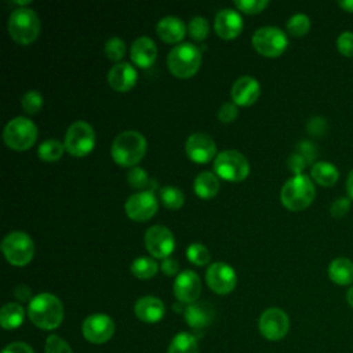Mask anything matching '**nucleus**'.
I'll return each mask as SVG.
<instances>
[{
    "label": "nucleus",
    "instance_id": "nucleus-1",
    "mask_svg": "<svg viewBox=\"0 0 353 353\" xmlns=\"http://www.w3.org/2000/svg\"><path fill=\"white\" fill-rule=\"evenodd\" d=\"M28 316L36 327L41 330H54L63 320V306L55 295L43 292L30 299Z\"/></svg>",
    "mask_w": 353,
    "mask_h": 353
},
{
    "label": "nucleus",
    "instance_id": "nucleus-2",
    "mask_svg": "<svg viewBox=\"0 0 353 353\" xmlns=\"http://www.w3.org/2000/svg\"><path fill=\"white\" fill-rule=\"evenodd\" d=\"M146 153V139L145 137L135 131V130H127L120 132L110 149V154L121 167H134L137 165Z\"/></svg>",
    "mask_w": 353,
    "mask_h": 353
},
{
    "label": "nucleus",
    "instance_id": "nucleus-3",
    "mask_svg": "<svg viewBox=\"0 0 353 353\" xmlns=\"http://www.w3.org/2000/svg\"><path fill=\"white\" fill-rule=\"evenodd\" d=\"M316 189L313 181L305 175H294L281 188L280 199L283 205L290 211H302L314 200Z\"/></svg>",
    "mask_w": 353,
    "mask_h": 353
},
{
    "label": "nucleus",
    "instance_id": "nucleus-4",
    "mask_svg": "<svg viewBox=\"0 0 353 353\" xmlns=\"http://www.w3.org/2000/svg\"><path fill=\"white\" fill-rule=\"evenodd\" d=\"M7 29L15 43L28 46L37 39L40 32V21L33 10L21 7L15 8L10 14Z\"/></svg>",
    "mask_w": 353,
    "mask_h": 353
},
{
    "label": "nucleus",
    "instance_id": "nucleus-5",
    "mask_svg": "<svg viewBox=\"0 0 353 353\" xmlns=\"http://www.w3.org/2000/svg\"><path fill=\"white\" fill-rule=\"evenodd\" d=\"M201 65V52L192 43H181L175 46L168 57L167 66L178 79H189L194 76Z\"/></svg>",
    "mask_w": 353,
    "mask_h": 353
},
{
    "label": "nucleus",
    "instance_id": "nucleus-6",
    "mask_svg": "<svg viewBox=\"0 0 353 353\" xmlns=\"http://www.w3.org/2000/svg\"><path fill=\"white\" fill-rule=\"evenodd\" d=\"M214 171L221 179L240 182L248 176L250 164L240 152L229 149L216 154L214 159Z\"/></svg>",
    "mask_w": 353,
    "mask_h": 353
},
{
    "label": "nucleus",
    "instance_id": "nucleus-7",
    "mask_svg": "<svg viewBox=\"0 0 353 353\" xmlns=\"http://www.w3.org/2000/svg\"><path fill=\"white\" fill-rule=\"evenodd\" d=\"M3 139L12 150H26L37 139V127L26 117H15L4 127Z\"/></svg>",
    "mask_w": 353,
    "mask_h": 353
},
{
    "label": "nucleus",
    "instance_id": "nucleus-8",
    "mask_svg": "<svg viewBox=\"0 0 353 353\" xmlns=\"http://www.w3.org/2000/svg\"><path fill=\"white\" fill-rule=\"evenodd\" d=\"M1 251L11 265L25 266L33 259L34 244L25 232L14 230L3 239Z\"/></svg>",
    "mask_w": 353,
    "mask_h": 353
},
{
    "label": "nucleus",
    "instance_id": "nucleus-9",
    "mask_svg": "<svg viewBox=\"0 0 353 353\" xmlns=\"http://www.w3.org/2000/svg\"><path fill=\"white\" fill-rule=\"evenodd\" d=\"M94 145L95 132L87 121L79 120L69 125L65 134L63 146L70 156L84 157L94 149Z\"/></svg>",
    "mask_w": 353,
    "mask_h": 353
},
{
    "label": "nucleus",
    "instance_id": "nucleus-10",
    "mask_svg": "<svg viewBox=\"0 0 353 353\" xmlns=\"http://www.w3.org/2000/svg\"><path fill=\"white\" fill-rule=\"evenodd\" d=\"M251 41L255 51L266 58H276L281 55L288 46L285 33L276 26H263L256 29Z\"/></svg>",
    "mask_w": 353,
    "mask_h": 353
},
{
    "label": "nucleus",
    "instance_id": "nucleus-11",
    "mask_svg": "<svg viewBox=\"0 0 353 353\" xmlns=\"http://www.w3.org/2000/svg\"><path fill=\"white\" fill-rule=\"evenodd\" d=\"M290 328V319L280 307H269L259 317V331L269 341L283 339Z\"/></svg>",
    "mask_w": 353,
    "mask_h": 353
},
{
    "label": "nucleus",
    "instance_id": "nucleus-12",
    "mask_svg": "<svg viewBox=\"0 0 353 353\" xmlns=\"http://www.w3.org/2000/svg\"><path fill=\"white\" fill-rule=\"evenodd\" d=\"M124 210L130 219L145 222L157 212V200L152 190H142L131 194L125 200Z\"/></svg>",
    "mask_w": 353,
    "mask_h": 353
},
{
    "label": "nucleus",
    "instance_id": "nucleus-13",
    "mask_svg": "<svg viewBox=\"0 0 353 353\" xmlns=\"http://www.w3.org/2000/svg\"><path fill=\"white\" fill-rule=\"evenodd\" d=\"M145 247L154 258L165 259L175 248L174 234L165 226H150L145 233Z\"/></svg>",
    "mask_w": 353,
    "mask_h": 353
},
{
    "label": "nucleus",
    "instance_id": "nucleus-14",
    "mask_svg": "<svg viewBox=\"0 0 353 353\" xmlns=\"http://www.w3.org/2000/svg\"><path fill=\"white\" fill-rule=\"evenodd\" d=\"M205 281L208 287L221 295L229 294L236 287V272L225 262H214L205 272Z\"/></svg>",
    "mask_w": 353,
    "mask_h": 353
},
{
    "label": "nucleus",
    "instance_id": "nucleus-15",
    "mask_svg": "<svg viewBox=\"0 0 353 353\" xmlns=\"http://www.w3.org/2000/svg\"><path fill=\"white\" fill-rule=\"evenodd\" d=\"M81 331L84 338L92 343H103L109 341L114 332L113 320L103 313H94L83 321Z\"/></svg>",
    "mask_w": 353,
    "mask_h": 353
},
{
    "label": "nucleus",
    "instance_id": "nucleus-16",
    "mask_svg": "<svg viewBox=\"0 0 353 353\" xmlns=\"http://www.w3.org/2000/svg\"><path fill=\"white\" fill-rule=\"evenodd\" d=\"M188 157L194 163H208L216 157V145L214 139L204 132H193L185 143Z\"/></svg>",
    "mask_w": 353,
    "mask_h": 353
},
{
    "label": "nucleus",
    "instance_id": "nucleus-17",
    "mask_svg": "<svg viewBox=\"0 0 353 353\" xmlns=\"http://www.w3.org/2000/svg\"><path fill=\"white\" fill-rule=\"evenodd\" d=\"M201 292V281L193 270L181 272L174 281V295L182 303H194Z\"/></svg>",
    "mask_w": 353,
    "mask_h": 353
},
{
    "label": "nucleus",
    "instance_id": "nucleus-18",
    "mask_svg": "<svg viewBox=\"0 0 353 353\" xmlns=\"http://www.w3.org/2000/svg\"><path fill=\"white\" fill-rule=\"evenodd\" d=\"M261 94L259 83L251 76L239 77L230 90V97L233 102L239 106H250L256 102Z\"/></svg>",
    "mask_w": 353,
    "mask_h": 353
},
{
    "label": "nucleus",
    "instance_id": "nucleus-19",
    "mask_svg": "<svg viewBox=\"0 0 353 353\" xmlns=\"http://www.w3.org/2000/svg\"><path fill=\"white\" fill-rule=\"evenodd\" d=\"M214 29L216 34L225 40L234 39L243 29V19L237 11L232 8H223L215 15Z\"/></svg>",
    "mask_w": 353,
    "mask_h": 353
},
{
    "label": "nucleus",
    "instance_id": "nucleus-20",
    "mask_svg": "<svg viewBox=\"0 0 353 353\" xmlns=\"http://www.w3.org/2000/svg\"><path fill=\"white\" fill-rule=\"evenodd\" d=\"M138 79L137 70L128 62H119L108 72V83L110 88L119 92L131 90Z\"/></svg>",
    "mask_w": 353,
    "mask_h": 353
},
{
    "label": "nucleus",
    "instance_id": "nucleus-21",
    "mask_svg": "<svg viewBox=\"0 0 353 353\" xmlns=\"http://www.w3.org/2000/svg\"><path fill=\"white\" fill-rule=\"evenodd\" d=\"M156 55H157V48L154 41L150 37L142 36L138 37L130 50V57L131 61L139 66V68H149L153 65V62L156 61Z\"/></svg>",
    "mask_w": 353,
    "mask_h": 353
},
{
    "label": "nucleus",
    "instance_id": "nucleus-22",
    "mask_svg": "<svg viewBox=\"0 0 353 353\" xmlns=\"http://www.w3.org/2000/svg\"><path fill=\"white\" fill-rule=\"evenodd\" d=\"M135 316L143 323H157L163 319L165 307L156 296H142L135 302Z\"/></svg>",
    "mask_w": 353,
    "mask_h": 353
},
{
    "label": "nucleus",
    "instance_id": "nucleus-23",
    "mask_svg": "<svg viewBox=\"0 0 353 353\" xmlns=\"http://www.w3.org/2000/svg\"><path fill=\"white\" fill-rule=\"evenodd\" d=\"M156 32H157V36L163 41H165L168 44H175V43H179L185 37L186 26L182 19L170 15V17L161 18L157 22Z\"/></svg>",
    "mask_w": 353,
    "mask_h": 353
},
{
    "label": "nucleus",
    "instance_id": "nucleus-24",
    "mask_svg": "<svg viewBox=\"0 0 353 353\" xmlns=\"http://www.w3.org/2000/svg\"><path fill=\"white\" fill-rule=\"evenodd\" d=\"M183 314H185V321L192 328L199 330V328L207 327L211 323L214 317V310L207 302H194L185 307Z\"/></svg>",
    "mask_w": 353,
    "mask_h": 353
},
{
    "label": "nucleus",
    "instance_id": "nucleus-25",
    "mask_svg": "<svg viewBox=\"0 0 353 353\" xmlns=\"http://www.w3.org/2000/svg\"><path fill=\"white\" fill-rule=\"evenodd\" d=\"M328 277L338 285H349L353 283V262L345 256L335 258L328 265Z\"/></svg>",
    "mask_w": 353,
    "mask_h": 353
},
{
    "label": "nucleus",
    "instance_id": "nucleus-26",
    "mask_svg": "<svg viewBox=\"0 0 353 353\" xmlns=\"http://www.w3.org/2000/svg\"><path fill=\"white\" fill-rule=\"evenodd\" d=\"M312 179L321 186H332L339 179L338 168L328 161H317L310 170Z\"/></svg>",
    "mask_w": 353,
    "mask_h": 353
},
{
    "label": "nucleus",
    "instance_id": "nucleus-27",
    "mask_svg": "<svg viewBox=\"0 0 353 353\" xmlns=\"http://www.w3.org/2000/svg\"><path fill=\"white\" fill-rule=\"evenodd\" d=\"M193 188H194V193L200 199H204V200L212 199L219 190L218 176L210 171H203L196 176Z\"/></svg>",
    "mask_w": 353,
    "mask_h": 353
},
{
    "label": "nucleus",
    "instance_id": "nucleus-28",
    "mask_svg": "<svg viewBox=\"0 0 353 353\" xmlns=\"http://www.w3.org/2000/svg\"><path fill=\"white\" fill-rule=\"evenodd\" d=\"M23 307L19 303H6L0 310V324L4 330L18 328L23 321Z\"/></svg>",
    "mask_w": 353,
    "mask_h": 353
},
{
    "label": "nucleus",
    "instance_id": "nucleus-29",
    "mask_svg": "<svg viewBox=\"0 0 353 353\" xmlns=\"http://www.w3.org/2000/svg\"><path fill=\"white\" fill-rule=\"evenodd\" d=\"M167 353H199L197 341L192 334L179 332L172 338Z\"/></svg>",
    "mask_w": 353,
    "mask_h": 353
},
{
    "label": "nucleus",
    "instance_id": "nucleus-30",
    "mask_svg": "<svg viewBox=\"0 0 353 353\" xmlns=\"http://www.w3.org/2000/svg\"><path fill=\"white\" fill-rule=\"evenodd\" d=\"M130 269H131V273L137 279L148 280V279H152L157 273L159 266L154 262V259H152L149 256H139L132 261Z\"/></svg>",
    "mask_w": 353,
    "mask_h": 353
},
{
    "label": "nucleus",
    "instance_id": "nucleus-31",
    "mask_svg": "<svg viewBox=\"0 0 353 353\" xmlns=\"http://www.w3.org/2000/svg\"><path fill=\"white\" fill-rule=\"evenodd\" d=\"M65 146L57 141V139H47L44 141L39 149H37V154L43 161H57L61 159L62 153H63Z\"/></svg>",
    "mask_w": 353,
    "mask_h": 353
},
{
    "label": "nucleus",
    "instance_id": "nucleus-32",
    "mask_svg": "<svg viewBox=\"0 0 353 353\" xmlns=\"http://www.w3.org/2000/svg\"><path fill=\"white\" fill-rule=\"evenodd\" d=\"M160 199L168 210H179L183 205L185 196L175 186H164L160 189Z\"/></svg>",
    "mask_w": 353,
    "mask_h": 353
},
{
    "label": "nucleus",
    "instance_id": "nucleus-33",
    "mask_svg": "<svg viewBox=\"0 0 353 353\" xmlns=\"http://www.w3.org/2000/svg\"><path fill=\"white\" fill-rule=\"evenodd\" d=\"M310 29V19L305 14H295L287 21V30L294 37L305 36Z\"/></svg>",
    "mask_w": 353,
    "mask_h": 353
},
{
    "label": "nucleus",
    "instance_id": "nucleus-34",
    "mask_svg": "<svg viewBox=\"0 0 353 353\" xmlns=\"http://www.w3.org/2000/svg\"><path fill=\"white\" fill-rule=\"evenodd\" d=\"M186 256L188 259L197 266H204L210 262V251L205 245H203L201 243H192L188 248H186Z\"/></svg>",
    "mask_w": 353,
    "mask_h": 353
},
{
    "label": "nucleus",
    "instance_id": "nucleus-35",
    "mask_svg": "<svg viewBox=\"0 0 353 353\" xmlns=\"http://www.w3.org/2000/svg\"><path fill=\"white\" fill-rule=\"evenodd\" d=\"M21 106L28 114H36L43 106V97L39 91L30 90L23 94L21 99Z\"/></svg>",
    "mask_w": 353,
    "mask_h": 353
},
{
    "label": "nucleus",
    "instance_id": "nucleus-36",
    "mask_svg": "<svg viewBox=\"0 0 353 353\" xmlns=\"http://www.w3.org/2000/svg\"><path fill=\"white\" fill-rule=\"evenodd\" d=\"M208 21L203 17H194L190 19L189 25H188V32L189 36L197 41L204 40L208 36Z\"/></svg>",
    "mask_w": 353,
    "mask_h": 353
},
{
    "label": "nucleus",
    "instance_id": "nucleus-37",
    "mask_svg": "<svg viewBox=\"0 0 353 353\" xmlns=\"http://www.w3.org/2000/svg\"><path fill=\"white\" fill-rule=\"evenodd\" d=\"M125 54V44L120 37H112L105 43V55L108 59L117 62Z\"/></svg>",
    "mask_w": 353,
    "mask_h": 353
},
{
    "label": "nucleus",
    "instance_id": "nucleus-38",
    "mask_svg": "<svg viewBox=\"0 0 353 353\" xmlns=\"http://www.w3.org/2000/svg\"><path fill=\"white\" fill-rule=\"evenodd\" d=\"M127 182L134 189H145L149 186L150 181L148 172L141 167H132L127 174Z\"/></svg>",
    "mask_w": 353,
    "mask_h": 353
},
{
    "label": "nucleus",
    "instance_id": "nucleus-39",
    "mask_svg": "<svg viewBox=\"0 0 353 353\" xmlns=\"http://www.w3.org/2000/svg\"><path fill=\"white\" fill-rule=\"evenodd\" d=\"M234 6L239 11H243L244 14H258L263 8H266L268 1L266 0H237L234 1Z\"/></svg>",
    "mask_w": 353,
    "mask_h": 353
},
{
    "label": "nucleus",
    "instance_id": "nucleus-40",
    "mask_svg": "<svg viewBox=\"0 0 353 353\" xmlns=\"http://www.w3.org/2000/svg\"><path fill=\"white\" fill-rule=\"evenodd\" d=\"M336 48L343 57H353V32L345 30L336 37Z\"/></svg>",
    "mask_w": 353,
    "mask_h": 353
},
{
    "label": "nucleus",
    "instance_id": "nucleus-41",
    "mask_svg": "<svg viewBox=\"0 0 353 353\" xmlns=\"http://www.w3.org/2000/svg\"><path fill=\"white\" fill-rule=\"evenodd\" d=\"M46 353H72L69 345L58 335H50L46 341Z\"/></svg>",
    "mask_w": 353,
    "mask_h": 353
},
{
    "label": "nucleus",
    "instance_id": "nucleus-42",
    "mask_svg": "<svg viewBox=\"0 0 353 353\" xmlns=\"http://www.w3.org/2000/svg\"><path fill=\"white\" fill-rule=\"evenodd\" d=\"M239 113L237 105L234 102H225L223 105H221V108L218 109V120L221 123H232L236 120Z\"/></svg>",
    "mask_w": 353,
    "mask_h": 353
},
{
    "label": "nucleus",
    "instance_id": "nucleus-43",
    "mask_svg": "<svg viewBox=\"0 0 353 353\" xmlns=\"http://www.w3.org/2000/svg\"><path fill=\"white\" fill-rule=\"evenodd\" d=\"M306 130L313 137H323L328 130V123L323 117H312L306 124Z\"/></svg>",
    "mask_w": 353,
    "mask_h": 353
},
{
    "label": "nucleus",
    "instance_id": "nucleus-44",
    "mask_svg": "<svg viewBox=\"0 0 353 353\" xmlns=\"http://www.w3.org/2000/svg\"><path fill=\"white\" fill-rule=\"evenodd\" d=\"M350 210V199L349 197H338L332 201L330 207V212L334 218H342Z\"/></svg>",
    "mask_w": 353,
    "mask_h": 353
},
{
    "label": "nucleus",
    "instance_id": "nucleus-45",
    "mask_svg": "<svg viewBox=\"0 0 353 353\" xmlns=\"http://www.w3.org/2000/svg\"><path fill=\"white\" fill-rule=\"evenodd\" d=\"M307 164H309V163L306 161V159H305L302 154H299V153H292V154L287 159L288 170H290L291 172H294V175L302 174Z\"/></svg>",
    "mask_w": 353,
    "mask_h": 353
},
{
    "label": "nucleus",
    "instance_id": "nucleus-46",
    "mask_svg": "<svg viewBox=\"0 0 353 353\" xmlns=\"http://www.w3.org/2000/svg\"><path fill=\"white\" fill-rule=\"evenodd\" d=\"M296 153L302 154L307 163H312L314 160V157L317 156V148L310 141H301L296 145Z\"/></svg>",
    "mask_w": 353,
    "mask_h": 353
},
{
    "label": "nucleus",
    "instance_id": "nucleus-47",
    "mask_svg": "<svg viewBox=\"0 0 353 353\" xmlns=\"http://www.w3.org/2000/svg\"><path fill=\"white\" fill-rule=\"evenodd\" d=\"M160 269H161V272L164 273V274H167V276H174V274H176V272H178V269H179V265H178V261H175L174 258H165V259H163V262H161V265H160Z\"/></svg>",
    "mask_w": 353,
    "mask_h": 353
},
{
    "label": "nucleus",
    "instance_id": "nucleus-48",
    "mask_svg": "<svg viewBox=\"0 0 353 353\" xmlns=\"http://www.w3.org/2000/svg\"><path fill=\"white\" fill-rule=\"evenodd\" d=\"M1 353H33V350L30 349L29 345L23 342H14L7 345Z\"/></svg>",
    "mask_w": 353,
    "mask_h": 353
},
{
    "label": "nucleus",
    "instance_id": "nucleus-49",
    "mask_svg": "<svg viewBox=\"0 0 353 353\" xmlns=\"http://www.w3.org/2000/svg\"><path fill=\"white\" fill-rule=\"evenodd\" d=\"M14 294L19 301H28V298L30 296V290L26 285H18Z\"/></svg>",
    "mask_w": 353,
    "mask_h": 353
},
{
    "label": "nucleus",
    "instance_id": "nucleus-50",
    "mask_svg": "<svg viewBox=\"0 0 353 353\" xmlns=\"http://www.w3.org/2000/svg\"><path fill=\"white\" fill-rule=\"evenodd\" d=\"M346 192L350 200H353V170L349 172L346 178Z\"/></svg>",
    "mask_w": 353,
    "mask_h": 353
},
{
    "label": "nucleus",
    "instance_id": "nucleus-51",
    "mask_svg": "<svg viewBox=\"0 0 353 353\" xmlns=\"http://www.w3.org/2000/svg\"><path fill=\"white\" fill-rule=\"evenodd\" d=\"M338 6H339L343 11L353 14V0H341V1H338Z\"/></svg>",
    "mask_w": 353,
    "mask_h": 353
},
{
    "label": "nucleus",
    "instance_id": "nucleus-52",
    "mask_svg": "<svg viewBox=\"0 0 353 353\" xmlns=\"http://www.w3.org/2000/svg\"><path fill=\"white\" fill-rule=\"evenodd\" d=\"M346 301H347V303L353 307V285L347 290V292H346Z\"/></svg>",
    "mask_w": 353,
    "mask_h": 353
}]
</instances>
